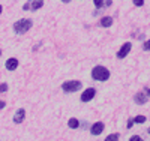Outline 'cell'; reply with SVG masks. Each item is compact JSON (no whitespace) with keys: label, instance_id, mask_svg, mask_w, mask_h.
<instances>
[{"label":"cell","instance_id":"cell-2","mask_svg":"<svg viewBox=\"0 0 150 141\" xmlns=\"http://www.w3.org/2000/svg\"><path fill=\"white\" fill-rule=\"evenodd\" d=\"M92 77H93V80L96 81H107L110 78V71L105 68V66H95L92 69Z\"/></svg>","mask_w":150,"mask_h":141},{"label":"cell","instance_id":"cell-7","mask_svg":"<svg viewBox=\"0 0 150 141\" xmlns=\"http://www.w3.org/2000/svg\"><path fill=\"white\" fill-rule=\"evenodd\" d=\"M5 66H6V69L8 71H15L17 68H18V60L17 59H8L6 60V63H5Z\"/></svg>","mask_w":150,"mask_h":141},{"label":"cell","instance_id":"cell-21","mask_svg":"<svg viewBox=\"0 0 150 141\" xmlns=\"http://www.w3.org/2000/svg\"><path fill=\"white\" fill-rule=\"evenodd\" d=\"M112 5V0H107V2H105V6H111Z\"/></svg>","mask_w":150,"mask_h":141},{"label":"cell","instance_id":"cell-23","mask_svg":"<svg viewBox=\"0 0 150 141\" xmlns=\"http://www.w3.org/2000/svg\"><path fill=\"white\" fill-rule=\"evenodd\" d=\"M146 93H147V96L150 98V89H146Z\"/></svg>","mask_w":150,"mask_h":141},{"label":"cell","instance_id":"cell-9","mask_svg":"<svg viewBox=\"0 0 150 141\" xmlns=\"http://www.w3.org/2000/svg\"><path fill=\"white\" fill-rule=\"evenodd\" d=\"M24 117H26V111H24V110L21 108V110H18V111L15 113V116H14V122H15V123H21V122L24 120Z\"/></svg>","mask_w":150,"mask_h":141},{"label":"cell","instance_id":"cell-3","mask_svg":"<svg viewBox=\"0 0 150 141\" xmlns=\"http://www.w3.org/2000/svg\"><path fill=\"white\" fill-rule=\"evenodd\" d=\"M62 89H63L65 92H77V90H80L81 89V81H78V80H71V81H66V83H63L62 84Z\"/></svg>","mask_w":150,"mask_h":141},{"label":"cell","instance_id":"cell-5","mask_svg":"<svg viewBox=\"0 0 150 141\" xmlns=\"http://www.w3.org/2000/svg\"><path fill=\"white\" fill-rule=\"evenodd\" d=\"M131 48H132V44H131V42H125V44L122 45V48L119 50L117 57H119V59H125V57H126V56L129 54Z\"/></svg>","mask_w":150,"mask_h":141},{"label":"cell","instance_id":"cell-10","mask_svg":"<svg viewBox=\"0 0 150 141\" xmlns=\"http://www.w3.org/2000/svg\"><path fill=\"white\" fill-rule=\"evenodd\" d=\"M101 26L102 27H111L112 26V18L111 17H102L101 18Z\"/></svg>","mask_w":150,"mask_h":141},{"label":"cell","instance_id":"cell-12","mask_svg":"<svg viewBox=\"0 0 150 141\" xmlns=\"http://www.w3.org/2000/svg\"><path fill=\"white\" fill-rule=\"evenodd\" d=\"M68 125H69V128H71V129H77V128L80 126V122H78L77 119H69Z\"/></svg>","mask_w":150,"mask_h":141},{"label":"cell","instance_id":"cell-18","mask_svg":"<svg viewBox=\"0 0 150 141\" xmlns=\"http://www.w3.org/2000/svg\"><path fill=\"white\" fill-rule=\"evenodd\" d=\"M146 51H150V41H146L144 42V47H143Z\"/></svg>","mask_w":150,"mask_h":141},{"label":"cell","instance_id":"cell-24","mask_svg":"<svg viewBox=\"0 0 150 141\" xmlns=\"http://www.w3.org/2000/svg\"><path fill=\"white\" fill-rule=\"evenodd\" d=\"M63 3H71V0H62Z\"/></svg>","mask_w":150,"mask_h":141},{"label":"cell","instance_id":"cell-16","mask_svg":"<svg viewBox=\"0 0 150 141\" xmlns=\"http://www.w3.org/2000/svg\"><path fill=\"white\" fill-rule=\"evenodd\" d=\"M8 90V84L6 83H2V84H0V93H5Z\"/></svg>","mask_w":150,"mask_h":141},{"label":"cell","instance_id":"cell-15","mask_svg":"<svg viewBox=\"0 0 150 141\" xmlns=\"http://www.w3.org/2000/svg\"><path fill=\"white\" fill-rule=\"evenodd\" d=\"M93 2H95V6H96L98 9H101V8L105 5V0H93Z\"/></svg>","mask_w":150,"mask_h":141},{"label":"cell","instance_id":"cell-14","mask_svg":"<svg viewBox=\"0 0 150 141\" xmlns=\"http://www.w3.org/2000/svg\"><path fill=\"white\" fill-rule=\"evenodd\" d=\"M134 122H135V123H138V125H141V123L146 122V117H144V116H137V117L134 119Z\"/></svg>","mask_w":150,"mask_h":141},{"label":"cell","instance_id":"cell-11","mask_svg":"<svg viewBox=\"0 0 150 141\" xmlns=\"http://www.w3.org/2000/svg\"><path fill=\"white\" fill-rule=\"evenodd\" d=\"M42 5H44V0H35V2L32 3V6H30V9H32V11L41 9V8H42Z\"/></svg>","mask_w":150,"mask_h":141},{"label":"cell","instance_id":"cell-17","mask_svg":"<svg viewBox=\"0 0 150 141\" xmlns=\"http://www.w3.org/2000/svg\"><path fill=\"white\" fill-rule=\"evenodd\" d=\"M132 3H134L135 6H138V8H140V6H143V5H144V0H134Z\"/></svg>","mask_w":150,"mask_h":141},{"label":"cell","instance_id":"cell-20","mask_svg":"<svg viewBox=\"0 0 150 141\" xmlns=\"http://www.w3.org/2000/svg\"><path fill=\"white\" fill-rule=\"evenodd\" d=\"M131 141H141V138H140L138 135H135V137H132V138H131Z\"/></svg>","mask_w":150,"mask_h":141},{"label":"cell","instance_id":"cell-1","mask_svg":"<svg viewBox=\"0 0 150 141\" xmlns=\"http://www.w3.org/2000/svg\"><path fill=\"white\" fill-rule=\"evenodd\" d=\"M32 26H33V21L30 18H23V20H18L14 24V30L18 35H24V33H27L32 29Z\"/></svg>","mask_w":150,"mask_h":141},{"label":"cell","instance_id":"cell-4","mask_svg":"<svg viewBox=\"0 0 150 141\" xmlns=\"http://www.w3.org/2000/svg\"><path fill=\"white\" fill-rule=\"evenodd\" d=\"M95 95H96V90H95L93 87H90V89H86V90L81 93V101H83V102H89V101H93Z\"/></svg>","mask_w":150,"mask_h":141},{"label":"cell","instance_id":"cell-26","mask_svg":"<svg viewBox=\"0 0 150 141\" xmlns=\"http://www.w3.org/2000/svg\"><path fill=\"white\" fill-rule=\"evenodd\" d=\"M149 134H150V128H149Z\"/></svg>","mask_w":150,"mask_h":141},{"label":"cell","instance_id":"cell-27","mask_svg":"<svg viewBox=\"0 0 150 141\" xmlns=\"http://www.w3.org/2000/svg\"><path fill=\"white\" fill-rule=\"evenodd\" d=\"M0 56H2V51H0Z\"/></svg>","mask_w":150,"mask_h":141},{"label":"cell","instance_id":"cell-6","mask_svg":"<svg viewBox=\"0 0 150 141\" xmlns=\"http://www.w3.org/2000/svg\"><path fill=\"white\" fill-rule=\"evenodd\" d=\"M104 128H105V125H104L102 122H96V123L90 128V132H92L93 135H101L102 131H104Z\"/></svg>","mask_w":150,"mask_h":141},{"label":"cell","instance_id":"cell-19","mask_svg":"<svg viewBox=\"0 0 150 141\" xmlns=\"http://www.w3.org/2000/svg\"><path fill=\"white\" fill-rule=\"evenodd\" d=\"M134 123H135L134 120H128V125H126V128H128V129H131V128L134 126Z\"/></svg>","mask_w":150,"mask_h":141},{"label":"cell","instance_id":"cell-13","mask_svg":"<svg viewBox=\"0 0 150 141\" xmlns=\"http://www.w3.org/2000/svg\"><path fill=\"white\" fill-rule=\"evenodd\" d=\"M119 138H120L119 134H110V135L105 138V141H119Z\"/></svg>","mask_w":150,"mask_h":141},{"label":"cell","instance_id":"cell-8","mask_svg":"<svg viewBox=\"0 0 150 141\" xmlns=\"http://www.w3.org/2000/svg\"><path fill=\"white\" fill-rule=\"evenodd\" d=\"M135 102H137V104H138V105H144L146 104V102H147V96L143 93V92H138V93H137L135 95Z\"/></svg>","mask_w":150,"mask_h":141},{"label":"cell","instance_id":"cell-22","mask_svg":"<svg viewBox=\"0 0 150 141\" xmlns=\"http://www.w3.org/2000/svg\"><path fill=\"white\" fill-rule=\"evenodd\" d=\"M5 105H6L5 102H3V101H0V110H2V108H5Z\"/></svg>","mask_w":150,"mask_h":141},{"label":"cell","instance_id":"cell-25","mask_svg":"<svg viewBox=\"0 0 150 141\" xmlns=\"http://www.w3.org/2000/svg\"><path fill=\"white\" fill-rule=\"evenodd\" d=\"M2 11H3V8H2V5H0V14H2Z\"/></svg>","mask_w":150,"mask_h":141}]
</instances>
